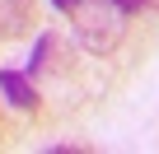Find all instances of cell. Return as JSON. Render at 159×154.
I'll return each mask as SVG.
<instances>
[{
    "label": "cell",
    "mask_w": 159,
    "mask_h": 154,
    "mask_svg": "<svg viewBox=\"0 0 159 154\" xmlns=\"http://www.w3.org/2000/svg\"><path fill=\"white\" fill-rule=\"evenodd\" d=\"M70 19H75V33H80V42H84L89 51H108V47H117L126 14L112 10L108 0H80V5L70 10Z\"/></svg>",
    "instance_id": "1"
},
{
    "label": "cell",
    "mask_w": 159,
    "mask_h": 154,
    "mask_svg": "<svg viewBox=\"0 0 159 154\" xmlns=\"http://www.w3.org/2000/svg\"><path fill=\"white\" fill-rule=\"evenodd\" d=\"M33 28V0H0V42Z\"/></svg>",
    "instance_id": "2"
},
{
    "label": "cell",
    "mask_w": 159,
    "mask_h": 154,
    "mask_svg": "<svg viewBox=\"0 0 159 154\" xmlns=\"http://www.w3.org/2000/svg\"><path fill=\"white\" fill-rule=\"evenodd\" d=\"M0 94H5L14 108H38V94H33V84L24 80V75H14V70H0Z\"/></svg>",
    "instance_id": "3"
},
{
    "label": "cell",
    "mask_w": 159,
    "mask_h": 154,
    "mask_svg": "<svg viewBox=\"0 0 159 154\" xmlns=\"http://www.w3.org/2000/svg\"><path fill=\"white\" fill-rule=\"evenodd\" d=\"M47 47H52V37L42 33V37H38V47H33V56H28V70H38V65H42V56H47Z\"/></svg>",
    "instance_id": "4"
},
{
    "label": "cell",
    "mask_w": 159,
    "mask_h": 154,
    "mask_svg": "<svg viewBox=\"0 0 159 154\" xmlns=\"http://www.w3.org/2000/svg\"><path fill=\"white\" fill-rule=\"evenodd\" d=\"M108 5H112V10H122V14H136L145 0H108Z\"/></svg>",
    "instance_id": "5"
},
{
    "label": "cell",
    "mask_w": 159,
    "mask_h": 154,
    "mask_svg": "<svg viewBox=\"0 0 159 154\" xmlns=\"http://www.w3.org/2000/svg\"><path fill=\"white\" fill-rule=\"evenodd\" d=\"M56 5H61V10H66V14H70V10H75V5H80V0H56Z\"/></svg>",
    "instance_id": "6"
}]
</instances>
